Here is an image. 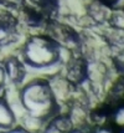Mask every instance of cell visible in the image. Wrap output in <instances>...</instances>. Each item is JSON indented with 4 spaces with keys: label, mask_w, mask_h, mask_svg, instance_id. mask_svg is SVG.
Masks as SVG:
<instances>
[{
    "label": "cell",
    "mask_w": 124,
    "mask_h": 133,
    "mask_svg": "<svg viewBox=\"0 0 124 133\" xmlns=\"http://www.w3.org/2000/svg\"><path fill=\"white\" fill-rule=\"evenodd\" d=\"M19 101L27 113L43 119L52 117L57 108L56 97L50 83L40 78L32 80L24 86L19 93Z\"/></svg>",
    "instance_id": "cell-1"
},
{
    "label": "cell",
    "mask_w": 124,
    "mask_h": 133,
    "mask_svg": "<svg viewBox=\"0 0 124 133\" xmlns=\"http://www.w3.org/2000/svg\"><path fill=\"white\" fill-rule=\"evenodd\" d=\"M59 47L48 39L40 36L29 39L23 49L24 61L34 69H41L59 62Z\"/></svg>",
    "instance_id": "cell-2"
},
{
    "label": "cell",
    "mask_w": 124,
    "mask_h": 133,
    "mask_svg": "<svg viewBox=\"0 0 124 133\" xmlns=\"http://www.w3.org/2000/svg\"><path fill=\"white\" fill-rule=\"evenodd\" d=\"M16 117L10 103L4 97H0V131L14 127Z\"/></svg>",
    "instance_id": "cell-3"
},
{
    "label": "cell",
    "mask_w": 124,
    "mask_h": 133,
    "mask_svg": "<svg viewBox=\"0 0 124 133\" xmlns=\"http://www.w3.org/2000/svg\"><path fill=\"white\" fill-rule=\"evenodd\" d=\"M45 121L41 117L34 116V115H30V113H26L24 117H23V126L25 129H27L29 132L31 133H39L42 132V129L45 127Z\"/></svg>",
    "instance_id": "cell-4"
},
{
    "label": "cell",
    "mask_w": 124,
    "mask_h": 133,
    "mask_svg": "<svg viewBox=\"0 0 124 133\" xmlns=\"http://www.w3.org/2000/svg\"><path fill=\"white\" fill-rule=\"evenodd\" d=\"M5 70L8 77H10V80L12 81H20L23 78L24 70L18 60H9L8 64L5 65Z\"/></svg>",
    "instance_id": "cell-5"
},
{
    "label": "cell",
    "mask_w": 124,
    "mask_h": 133,
    "mask_svg": "<svg viewBox=\"0 0 124 133\" xmlns=\"http://www.w3.org/2000/svg\"><path fill=\"white\" fill-rule=\"evenodd\" d=\"M114 122L118 124L119 127L124 128V107H122V108H119L117 111V113L114 115Z\"/></svg>",
    "instance_id": "cell-6"
},
{
    "label": "cell",
    "mask_w": 124,
    "mask_h": 133,
    "mask_svg": "<svg viewBox=\"0 0 124 133\" xmlns=\"http://www.w3.org/2000/svg\"><path fill=\"white\" fill-rule=\"evenodd\" d=\"M8 80V75H6V70H5V65L0 64V91L4 90Z\"/></svg>",
    "instance_id": "cell-7"
},
{
    "label": "cell",
    "mask_w": 124,
    "mask_h": 133,
    "mask_svg": "<svg viewBox=\"0 0 124 133\" xmlns=\"http://www.w3.org/2000/svg\"><path fill=\"white\" fill-rule=\"evenodd\" d=\"M0 133H31L29 132L27 129H25L24 127H11L9 129H5V131H0Z\"/></svg>",
    "instance_id": "cell-8"
},
{
    "label": "cell",
    "mask_w": 124,
    "mask_h": 133,
    "mask_svg": "<svg viewBox=\"0 0 124 133\" xmlns=\"http://www.w3.org/2000/svg\"><path fill=\"white\" fill-rule=\"evenodd\" d=\"M30 1L35 5H46V4H48L50 0H30Z\"/></svg>",
    "instance_id": "cell-9"
},
{
    "label": "cell",
    "mask_w": 124,
    "mask_h": 133,
    "mask_svg": "<svg viewBox=\"0 0 124 133\" xmlns=\"http://www.w3.org/2000/svg\"><path fill=\"white\" fill-rule=\"evenodd\" d=\"M66 133H86V132L82 131V129H79V128H76V129H70V131H67Z\"/></svg>",
    "instance_id": "cell-10"
},
{
    "label": "cell",
    "mask_w": 124,
    "mask_h": 133,
    "mask_svg": "<svg viewBox=\"0 0 124 133\" xmlns=\"http://www.w3.org/2000/svg\"><path fill=\"white\" fill-rule=\"evenodd\" d=\"M96 133H112V132L108 131V129H104V128H100V129H98Z\"/></svg>",
    "instance_id": "cell-11"
},
{
    "label": "cell",
    "mask_w": 124,
    "mask_h": 133,
    "mask_svg": "<svg viewBox=\"0 0 124 133\" xmlns=\"http://www.w3.org/2000/svg\"><path fill=\"white\" fill-rule=\"evenodd\" d=\"M107 1H111V3H115L117 0H107Z\"/></svg>",
    "instance_id": "cell-12"
},
{
    "label": "cell",
    "mask_w": 124,
    "mask_h": 133,
    "mask_svg": "<svg viewBox=\"0 0 124 133\" xmlns=\"http://www.w3.org/2000/svg\"><path fill=\"white\" fill-rule=\"evenodd\" d=\"M122 133H124V131H123V132H122Z\"/></svg>",
    "instance_id": "cell-13"
}]
</instances>
